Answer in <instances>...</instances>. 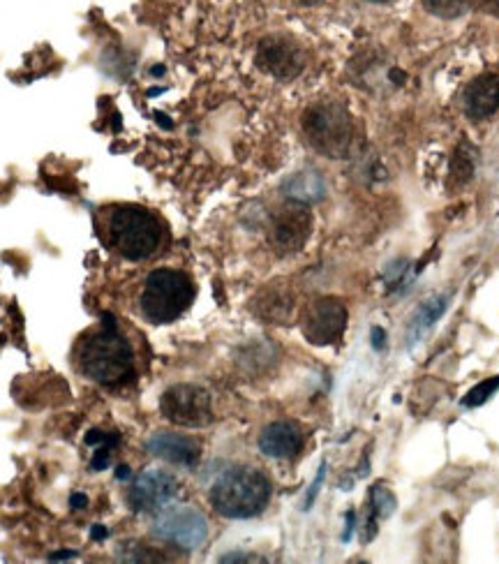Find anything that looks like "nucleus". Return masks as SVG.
I'll list each match as a JSON object with an SVG mask.
<instances>
[{
	"label": "nucleus",
	"mask_w": 499,
	"mask_h": 564,
	"mask_svg": "<svg viewBox=\"0 0 499 564\" xmlns=\"http://www.w3.org/2000/svg\"><path fill=\"white\" fill-rule=\"evenodd\" d=\"M195 287L188 276L174 269H158L146 278L139 308L148 322L169 324L190 308Z\"/></svg>",
	"instance_id": "nucleus-4"
},
{
	"label": "nucleus",
	"mask_w": 499,
	"mask_h": 564,
	"mask_svg": "<svg viewBox=\"0 0 499 564\" xmlns=\"http://www.w3.org/2000/svg\"><path fill=\"white\" fill-rule=\"evenodd\" d=\"M370 333H372V336H370L372 347H375L377 352H382V350H384V340H386L384 329H379V326H375V329H372Z\"/></svg>",
	"instance_id": "nucleus-23"
},
{
	"label": "nucleus",
	"mask_w": 499,
	"mask_h": 564,
	"mask_svg": "<svg viewBox=\"0 0 499 564\" xmlns=\"http://www.w3.org/2000/svg\"><path fill=\"white\" fill-rule=\"evenodd\" d=\"M160 410L165 419L185 428H204L213 419L211 396L192 384H178L162 393Z\"/></svg>",
	"instance_id": "nucleus-7"
},
{
	"label": "nucleus",
	"mask_w": 499,
	"mask_h": 564,
	"mask_svg": "<svg viewBox=\"0 0 499 564\" xmlns=\"http://www.w3.org/2000/svg\"><path fill=\"white\" fill-rule=\"evenodd\" d=\"M107 534H109V532L104 530V528H100V525H95V528H93V537H95V539H104V537H107Z\"/></svg>",
	"instance_id": "nucleus-26"
},
{
	"label": "nucleus",
	"mask_w": 499,
	"mask_h": 564,
	"mask_svg": "<svg viewBox=\"0 0 499 564\" xmlns=\"http://www.w3.org/2000/svg\"><path fill=\"white\" fill-rule=\"evenodd\" d=\"M299 5H317V3H322V0H296Z\"/></svg>",
	"instance_id": "nucleus-29"
},
{
	"label": "nucleus",
	"mask_w": 499,
	"mask_h": 564,
	"mask_svg": "<svg viewBox=\"0 0 499 564\" xmlns=\"http://www.w3.org/2000/svg\"><path fill=\"white\" fill-rule=\"evenodd\" d=\"M116 477H118V479H123V477H125V479H128V477H130V470H128V467H118Z\"/></svg>",
	"instance_id": "nucleus-28"
},
{
	"label": "nucleus",
	"mask_w": 499,
	"mask_h": 564,
	"mask_svg": "<svg viewBox=\"0 0 499 564\" xmlns=\"http://www.w3.org/2000/svg\"><path fill=\"white\" fill-rule=\"evenodd\" d=\"M153 534L162 541L183 548V551H197V548L206 544L208 523L204 514L197 509L174 507L155 518Z\"/></svg>",
	"instance_id": "nucleus-6"
},
{
	"label": "nucleus",
	"mask_w": 499,
	"mask_h": 564,
	"mask_svg": "<svg viewBox=\"0 0 499 564\" xmlns=\"http://www.w3.org/2000/svg\"><path fill=\"white\" fill-rule=\"evenodd\" d=\"M109 444H102V447H98V451H95V456H93V470H104V467L109 465Z\"/></svg>",
	"instance_id": "nucleus-22"
},
{
	"label": "nucleus",
	"mask_w": 499,
	"mask_h": 564,
	"mask_svg": "<svg viewBox=\"0 0 499 564\" xmlns=\"http://www.w3.org/2000/svg\"><path fill=\"white\" fill-rule=\"evenodd\" d=\"M326 477V463H322V467H319V474H317V479H315V484H312V488L308 491V502H305V509H310L312 507V502H315V497L319 493V488H322V481Z\"/></svg>",
	"instance_id": "nucleus-21"
},
{
	"label": "nucleus",
	"mask_w": 499,
	"mask_h": 564,
	"mask_svg": "<svg viewBox=\"0 0 499 564\" xmlns=\"http://www.w3.org/2000/svg\"><path fill=\"white\" fill-rule=\"evenodd\" d=\"M497 391H499V375L488 377V380L479 382L474 389L467 391V396L463 398V407H481L483 403H488Z\"/></svg>",
	"instance_id": "nucleus-18"
},
{
	"label": "nucleus",
	"mask_w": 499,
	"mask_h": 564,
	"mask_svg": "<svg viewBox=\"0 0 499 564\" xmlns=\"http://www.w3.org/2000/svg\"><path fill=\"white\" fill-rule=\"evenodd\" d=\"M465 109L472 118H488L499 109V77L481 74L465 91Z\"/></svg>",
	"instance_id": "nucleus-14"
},
{
	"label": "nucleus",
	"mask_w": 499,
	"mask_h": 564,
	"mask_svg": "<svg viewBox=\"0 0 499 564\" xmlns=\"http://www.w3.org/2000/svg\"><path fill=\"white\" fill-rule=\"evenodd\" d=\"M347 326L345 303L335 296H322L312 301L303 319V333L312 345H333L338 343Z\"/></svg>",
	"instance_id": "nucleus-8"
},
{
	"label": "nucleus",
	"mask_w": 499,
	"mask_h": 564,
	"mask_svg": "<svg viewBox=\"0 0 499 564\" xmlns=\"http://www.w3.org/2000/svg\"><path fill=\"white\" fill-rule=\"evenodd\" d=\"M474 169H476V151H474V146H469V144H463L456 151V155H453V162H451V178L456 183H467L469 178H472L474 174Z\"/></svg>",
	"instance_id": "nucleus-17"
},
{
	"label": "nucleus",
	"mask_w": 499,
	"mask_h": 564,
	"mask_svg": "<svg viewBox=\"0 0 499 564\" xmlns=\"http://www.w3.org/2000/svg\"><path fill=\"white\" fill-rule=\"evenodd\" d=\"M282 192H285L289 202H296V204H315L319 199L324 197V181L322 176L315 174V172H301L289 178V181L282 185Z\"/></svg>",
	"instance_id": "nucleus-16"
},
{
	"label": "nucleus",
	"mask_w": 499,
	"mask_h": 564,
	"mask_svg": "<svg viewBox=\"0 0 499 564\" xmlns=\"http://www.w3.org/2000/svg\"><path fill=\"white\" fill-rule=\"evenodd\" d=\"M310 213L303 204L289 202L285 209L273 218L271 239L280 250H299L310 234Z\"/></svg>",
	"instance_id": "nucleus-11"
},
{
	"label": "nucleus",
	"mask_w": 499,
	"mask_h": 564,
	"mask_svg": "<svg viewBox=\"0 0 499 564\" xmlns=\"http://www.w3.org/2000/svg\"><path fill=\"white\" fill-rule=\"evenodd\" d=\"M107 239L118 255L141 262L162 243V225L151 211L134 204L114 206L107 215Z\"/></svg>",
	"instance_id": "nucleus-3"
},
{
	"label": "nucleus",
	"mask_w": 499,
	"mask_h": 564,
	"mask_svg": "<svg viewBox=\"0 0 499 564\" xmlns=\"http://www.w3.org/2000/svg\"><path fill=\"white\" fill-rule=\"evenodd\" d=\"M449 303H451V296L437 294L433 296V299L423 301L421 306L416 308L412 322H409L407 326V345L409 347H414L423 336H426L428 329H433V326L439 322V317L446 313Z\"/></svg>",
	"instance_id": "nucleus-15"
},
{
	"label": "nucleus",
	"mask_w": 499,
	"mask_h": 564,
	"mask_svg": "<svg viewBox=\"0 0 499 564\" xmlns=\"http://www.w3.org/2000/svg\"><path fill=\"white\" fill-rule=\"evenodd\" d=\"M259 68L273 74L275 79H294L303 70L305 56L299 44L289 37L273 35L259 44L257 49Z\"/></svg>",
	"instance_id": "nucleus-10"
},
{
	"label": "nucleus",
	"mask_w": 499,
	"mask_h": 564,
	"mask_svg": "<svg viewBox=\"0 0 499 564\" xmlns=\"http://www.w3.org/2000/svg\"><path fill=\"white\" fill-rule=\"evenodd\" d=\"M104 329L88 333L77 345V366L100 387H123L134 377L130 343L116 331L114 319L104 317Z\"/></svg>",
	"instance_id": "nucleus-1"
},
{
	"label": "nucleus",
	"mask_w": 499,
	"mask_h": 564,
	"mask_svg": "<svg viewBox=\"0 0 499 564\" xmlns=\"http://www.w3.org/2000/svg\"><path fill=\"white\" fill-rule=\"evenodd\" d=\"M86 504H88V500H86L84 495H74L72 500H70V507H72V509H84Z\"/></svg>",
	"instance_id": "nucleus-24"
},
{
	"label": "nucleus",
	"mask_w": 499,
	"mask_h": 564,
	"mask_svg": "<svg viewBox=\"0 0 499 564\" xmlns=\"http://www.w3.org/2000/svg\"><path fill=\"white\" fill-rule=\"evenodd\" d=\"M303 130L310 146L326 158H345L354 139L352 118L338 105H317L303 116Z\"/></svg>",
	"instance_id": "nucleus-5"
},
{
	"label": "nucleus",
	"mask_w": 499,
	"mask_h": 564,
	"mask_svg": "<svg viewBox=\"0 0 499 564\" xmlns=\"http://www.w3.org/2000/svg\"><path fill=\"white\" fill-rule=\"evenodd\" d=\"M370 500H372V511H375V516H391L393 511H396V497L389 491V488L377 484L375 488L370 491Z\"/></svg>",
	"instance_id": "nucleus-19"
},
{
	"label": "nucleus",
	"mask_w": 499,
	"mask_h": 564,
	"mask_svg": "<svg viewBox=\"0 0 499 564\" xmlns=\"http://www.w3.org/2000/svg\"><path fill=\"white\" fill-rule=\"evenodd\" d=\"M271 500V481L255 467L234 465L215 479L211 504L220 516L232 521L259 516Z\"/></svg>",
	"instance_id": "nucleus-2"
},
{
	"label": "nucleus",
	"mask_w": 499,
	"mask_h": 564,
	"mask_svg": "<svg viewBox=\"0 0 499 564\" xmlns=\"http://www.w3.org/2000/svg\"><path fill=\"white\" fill-rule=\"evenodd\" d=\"M426 7L437 17H444V19H453V17H460L467 10L469 0H423Z\"/></svg>",
	"instance_id": "nucleus-20"
},
{
	"label": "nucleus",
	"mask_w": 499,
	"mask_h": 564,
	"mask_svg": "<svg viewBox=\"0 0 499 564\" xmlns=\"http://www.w3.org/2000/svg\"><path fill=\"white\" fill-rule=\"evenodd\" d=\"M67 558H77V553H74V551H63V553L51 555V560H67Z\"/></svg>",
	"instance_id": "nucleus-25"
},
{
	"label": "nucleus",
	"mask_w": 499,
	"mask_h": 564,
	"mask_svg": "<svg viewBox=\"0 0 499 564\" xmlns=\"http://www.w3.org/2000/svg\"><path fill=\"white\" fill-rule=\"evenodd\" d=\"M178 493V481L165 470H146L132 481L128 500L137 514H153L165 509Z\"/></svg>",
	"instance_id": "nucleus-9"
},
{
	"label": "nucleus",
	"mask_w": 499,
	"mask_h": 564,
	"mask_svg": "<svg viewBox=\"0 0 499 564\" xmlns=\"http://www.w3.org/2000/svg\"><path fill=\"white\" fill-rule=\"evenodd\" d=\"M483 5L488 7V10H493L499 14V0H483Z\"/></svg>",
	"instance_id": "nucleus-27"
},
{
	"label": "nucleus",
	"mask_w": 499,
	"mask_h": 564,
	"mask_svg": "<svg viewBox=\"0 0 499 564\" xmlns=\"http://www.w3.org/2000/svg\"><path fill=\"white\" fill-rule=\"evenodd\" d=\"M370 3H389V0H370Z\"/></svg>",
	"instance_id": "nucleus-30"
},
{
	"label": "nucleus",
	"mask_w": 499,
	"mask_h": 564,
	"mask_svg": "<svg viewBox=\"0 0 499 564\" xmlns=\"http://www.w3.org/2000/svg\"><path fill=\"white\" fill-rule=\"evenodd\" d=\"M146 451L155 458L183 467H195L201 458L199 444L181 433H155L148 437Z\"/></svg>",
	"instance_id": "nucleus-12"
},
{
	"label": "nucleus",
	"mask_w": 499,
	"mask_h": 564,
	"mask_svg": "<svg viewBox=\"0 0 499 564\" xmlns=\"http://www.w3.org/2000/svg\"><path fill=\"white\" fill-rule=\"evenodd\" d=\"M303 435L296 423L289 421H275L271 426H266L259 435V449L268 458L287 460L294 458L301 451Z\"/></svg>",
	"instance_id": "nucleus-13"
}]
</instances>
